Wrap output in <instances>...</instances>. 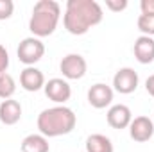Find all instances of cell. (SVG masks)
Segmentation results:
<instances>
[{"instance_id": "obj_21", "label": "cell", "mask_w": 154, "mask_h": 152, "mask_svg": "<svg viewBox=\"0 0 154 152\" xmlns=\"http://www.w3.org/2000/svg\"><path fill=\"white\" fill-rule=\"evenodd\" d=\"M140 9H142V14H154V0H142Z\"/></svg>"}, {"instance_id": "obj_6", "label": "cell", "mask_w": 154, "mask_h": 152, "mask_svg": "<svg viewBox=\"0 0 154 152\" xmlns=\"http://www.w3.org/2000/svg\"><path fill=\"white\" fill-rule=\"evenodd\" d=\"M43 90H45V95L56 104H65L72 97V88H70L68 81L59 79V77H54L48 82H45Z\"/></svg>"}, {"instance_id": "obj_9", "label": "cell", "mask_w": 154, "mask_h": 152, "mask_svg": "<svg viewBox=\"0 0 154 152\" xmlns=\"http://www.w3.org/2000/svg\"><path fill=\"white\" fill-rule=\"evenodd\" d=\"M129 134L134 141L143 143L154 136V122L149 116H136L129 123Z\"/></svg>"}, {"instance_id": "obj_18", "label": "cell", "mask_w": 154, "mask_h": 152, "mask_svg": "<svg viewBox=\"0 0 154 152\" xmlns=\"http://www.w3.org/2000/svg\"><path fill=\"white\" fill-rule=\"evenodd\" d=\"M14 4L13 0H0V20H9L13 16Z\"/></svg>"}, {"instance_id": "obj_11", "label": "cell", "mask_w": 154, "mask_h": 152, "mask_svg": "<svg viewBox=\"0 0 154 152\" xmlns=\"http://www.w3.org/2000/svg\"><path fill=\"white\" fill-rule=\"evenodd\" d=\"M20 84L25 91H39L41 88H45V75L38 68L27 66L20 74Z\"/></svg>"}, {"instance_id": "obj_22", "label": "cell", "mask_w": 154, "mask_h": 152, "mask_svg": "<svg viewBox=\"0 0 154 152\" xmlns=\"http://www.w3.org/2000/svg\"><path fill=\"white\" fill-rule=\"evenodd\" d=\"M145 90H147V93H149L151 97H154V74L147 77V81H145Z\"/></svg>"}, {"instance_id": "obj_1", "label": "cell", "mask_w": 154, "mask_h": 152, "mask_svg": "<svg viewBox=\"0 0 154 152\" xmlns=\"http://www.w3.org/2000/svg\"><path fill=\"white\" fill-rule=\"evenodd\" d=\"M104 18L102 7L95 0H68L63 23L65 29L74 34V36H82L86 34L91 27L99 25Z\"/></svg>"}, {"instance_id": "obj_20", "label": "cell", "mask_w": 154, "mask_h": 152, "mask_svg": "<svg viewBox=\"0 0 154 152\" xmlns=\"http://www.w3.org/2000/svg\"><path fill=\"white\" fill-rule=\"evenodd\" d=\"M9 66V54L4 45H0V74H5Z\"/></svg>"}, {"instance_id": "obj_7", "label": "cell", "mask_w": 154, "mask_h": 152, "mask_svg": "<svg viewBox=\"0 0 154 152\" xmlns=\"http://www.w3.org/2000/svg\"><path fill=\"white\" fill-rule=\"evenodd\" d=\"M138 82H140L138 74L133 68H127V66L120 68L115 74V77H113V88L118 93H122V95H129V93L136 91Z\"/></svg>"}, {"instance_id": "obj_3", "label": "cell", "mask_w": 154, "mask_h": 152, "mask_svg": "<svg viewBox=\"0 0 154 152\" xmlns=\"http://www.w3.org/2000/svg\"><path fill=\"white\" fill-rule=\"evenodd\" d=\"M59 16H61V5L56 0H38L32 7L29 31L34 34V38H47L56 31Z\"/></svg>"}, {"instance_id": "obj_4", "label": "cell", "mask_w": 154, "mask_h": 152, "mask_svg": "<svg viewBox=\"0 0 154 152\" xmlns=\"http://www.w3.org/2000/svg\"><path fill=\"white\" fill-rule=\"evenodd\" d=\"M16 54H18V59L23 65L34 66L39 59L43 57V54H45V45H43V41L39 38L31 36V38H25L20 41Z\"/></svg>"}, {"instance_id": "obj_10", "label": "cell", "mask_w": 154, "mask_h": 152, "mask_svg": "<svg viewBox=\"0 0 154 152\" xmlns=\"http://www.w3.org/2000/svg\"><path fill=\"white\" fill-rule=\"evenodd\" d=\"M106 118H108L109 127H113V129H125V127H129V123L133 120V113H131V109L127 106L115 104V106L109 108Z\"/></svg>"}, {"instance_id": "obj_2", "label": "cell", "mask_w": 154, "mask_h": 152, "mask_svg": "<svg viewBox=\"0 0 154 152\" xmlns=\"http://www.w3.org/2000/svg\"><path fill=\"white\" fill-rule=\"evenodd\" d=\"M77 118L74 111L66 106H54L43 109L38 114V129L39 134L45 138H57L72 132L75 129Z\"/></svg>"}, {"instance_id": "obj_13", "label": "cell", "mask_w": 154, "mask_h": 152, "mask_svg": "<svg viewBox=\"0 0 154 152\" xmlns=\"http://www.w3.org/2000/svg\"><path fill=\"white\" fill-rule=\"evenodd\" d=\"M22 118V106L18 100L14 99H7V100H2L0 104V122L4 125H14L18 123Z\"/></svg>"}, {"instance_id": "obj_15", "label": "cell", "mask_w": 154, "mask_h": 152, "mask_svg": "<svg viewBox=\"0 0 154 152\" xmlns=\"http://www.w3.org/2000/svg\"><path fill=\"white\" fill-rule=\"evenodd\" d=\"M86 152H113V143L104 134H91L86 140Z\"/></svg>"}, {"instance_id": "obj_14", "label": "cell", "mask_w": 154, "mask_h": 152, "mask_svg": "<svg viewBox=\"0 0 154 152\" xmlns=\"http://www.w3.org/2000/svg\"><path fill=\"white\" fill-rule=\"evenodd\" d=\"M48 140L43 134H29L22 141V152H48Z\"/></svg>"}, {"instance_id": "obj_8", "label": "cell", "mask_w": 154, "mask_h": 152, "mask_svg": "<svg viewBox=\"0 0 154 152\" xmlns=\"http://www.w3.org/2000/svg\"><path fill=\"white\" fill-rule=\"evenodd\" d=\"M88 102L91 108L95 109H104L113 102V88L104 84V82H97L88 90Z\"/></svg>"}, {"instance_id": "obj_5", "label": "cell", "mask_w": 154, "mask_h": 152, "mask_svg": "<svg viewBox=\"0 0 154 152\" xmlns=\"http://www.w3.org/2000/svg\"><path fill=\"white\" fill-rule=\"evenodd\" d=\"M59 70H61V74H63L65 79L77 81V79H82L86 75L88 65H86V59L81 54H68V56H65L61 59Z\"/></svg>"}, {"instance_id": "obj_19", "label": "cell", "mask_w": 154, "mask_h": 152, "mask_svg": "<svg viewBox=\"0 0 154 152\" xmlns=\"http://www.w3.org/2000/svg\"><path fill=\"white\" fill-rule=\"evenodd\" d=\"M106 7L113 13H120L127 7V0H106Z\"/></svg>"}, {"instance_id": "obj_17", "label": "cell", "mask_w": 154, "mask_h": 152, "mask_svg": "<svg viewBox=\"0 0 154 152\" xmlns=\"http://www.w3.org/2000/svg\"><path fill=\"white\" fill-rule=\"evenodd\" d=\"M138 29L142 31V36H154V14H140L138 16Z\"/></svg>"}, {"instance_id": "obj_16", "label": "cell", "mask_w": 154, "mask_h": 152, "mask_svg": "<svg viewBox=\"0 0 154 152\" xmlns=\"http://www.w3.org/2000/svg\"><path fill=\"white\" fill-rule=\"evenodd\" d=\"M14 91H16L14 79L9 75L7 72L5 74H0V99L7 100V99H11L14 95Z\"/></svg>"}, {"instance_id": "obj_12", "label": "cell", "mask_w": 154, "mask_h": 152, "mask_svg": "<svg viewBox=\"0 0 154 152\" xmlns=\"http://www.w3.org/2000/svg\"><path fill=\"white\" fill-rule=\"evenodd\" d=\"M133 52H134V57L138 63L142 65H151L154 61V39L149 36H140L134 41V47H133Z\"/></svg>"}]
</instances>
